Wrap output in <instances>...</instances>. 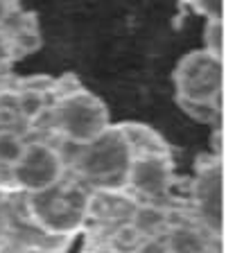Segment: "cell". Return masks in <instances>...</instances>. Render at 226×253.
<instances>
[{
  "instance_id": "cell-8",
  "label": "cell",
  "mask_w": 226,
  "mask_h": 253,
  "mask_svg": "<svg viewBox=\"0 0 226 253\" xmlns=\"http://www.w3.org/2000/svg\"><path fill=\"white\" fill-rule=\"evenodd\" d=\"M174 185V163L168 149H152V152L134 154L125 179V188L132 199L149 201V204H165Z\"/></svg>"
},
{
  "instance_id": "cell-2",
  "label": "cell",
  "mask_w": 226,
  "mask_h": 253,
  "mask_svg": "<svg viewBox=\"0 0 226 253\" xmlns=\"http://www.w3.org/2000/svg\"><path fill=\"white\" fill-rule=\"evenodd\" d=\"M134 147L125 126H109L104 133L82 145L73 161V172L79 183L100 188V192H116L125 188Z\"/></svg>"
},
{
  "instance_id": "cell-16",
  "label": "cell",
  "mask_w": 226,
  "mask_h": 253,
  "mask_svg": "<svg viewBox=\"0 0 226 253\" xmlns=\"http://www.w3.org/2000/svg\"><path fill=\"white\" fill-rule=\"evenodd\" d=\"M188 7L195 11V14L204 16L206 23L208 21H222V0H211V2L197 0V2H190Z\"/></svg>"
},
{
  "instance_id": "cell-1",
  "label": "cell",
  "mask_w": 226,
  "mask_h": 253,
  "mask_svg": "<svg viewBox=\"0 0 226 253\" xmlns=\"http://www.w3.org/2000/svg\"><path fill=\"white\" fill-rule=\"evenodd\" d=\"M95 192L84 183L66 181L41 192H21V204L27 219L45 235L73 242L93 215Z\"/></svg>"
},
{
  "instance_id": "cell-13",
  "label": "cell",
  "mask_w": 226,
  "mask_h": 253,
  "mask_svg": "<svg viewBox=\"0 0 226 253\" xmlns=\"http://www.w3.org/2000/svg\"><path fill=\"white\" fill-rule=\"evenodd\" d=\"M177 104L188 118L201 125H222V102H195V100H181L177 97Z\"/></svg>"
},
{
  "instance_id": "cell-18",
  "label": "cell",
  "mask_w": 226,
  "mask_h": 253,
  "mask_svg": "<svg viewBox=\"0 0 226 253\" xmlns=\"http://www.w3.org/2000/svg\"><path fill=\"white\" fill-rule=\"evenodd\" d=\"M14 52H11V43H9V34H7L5 27H0V75L9 68Z\"/></svg>"
},
{
  "instance_id": "cell-4",
  "label": "cell",
  "mask_w": 226,
  "mask_h": 253,
  "mask_svg": "<svg viewBox=\"0 0 226 253\" xmlns=\"http://www.w3.org/2000/svg\"><path fill=\"white\" fill-rule=\"evenodd\" d=\"M68 244V240L45 235L27 219L21 192L0 190V253H61Z\"/></svg>"
},
{
  "instance_id": "cell-10",
  "label": "cell",
  "mask_w": 226,
  "mask_h": 253,
  "mask_svg": "<svg viewBox=\"0 0 226 253\" xmlns=\"http://www.w3.org/2000/svg\"><path fill=\"white\" fill-rule=\"evenodd\" d=\"M174 212L165 204H149V201H132V211L127 212V221L122 224L127 233L140 240H152L161 237L172 221Z\"/></svg>"
},
{
  "instance_id": "cell-15",
  "label": "cell",
  "mask_w": 226,
  "mask_h": 253,
  "mask_svg": "<svg viewBox=\"0 0 226 253\" xmlns=\"http://www.w3.org/2000/svg\"><path fill=\"white\" fill-rule=\"evenodd\" d=\"M208 54L224 59V21H208L204 27V47Z\"/></svg>"
},
{
  "instance_id": "cell-9",
  "label": "cell",
  "mask_w": 226,
  "mask_h": 253,
  "mask_svg": "<svg viewBox=\"0 0 226 253\" xmlns=\"http://www.w3.org/2000/svg\"><path fill=\"white\" fill-rule=\"evenodd\" d=\"M165 253H222V240L213 237L192 217L177 215L161 235Z\"/></svg>"
},
{
  "instance_id": "cell-3",
  "label": "cell",
  "mask_w": 226,
  "mask_h": 253,
  "mask_svg": "<svg viewBox=\"0 0 226 253\" xmlns=\"http://www.w3.org/2000/svg\"><path fill=\"white\" fill-rule=\"evenodd\" d=\"M54 131L77 147L104 133L111 126L106 104L86 88H75L57 97L50 109Z\"/></svg>"
},
{
  "instance_id": "cell-11",
  "label": "cell",
  "mask_w": 226,
  "mask_h": 253,
  "mask_svg": "<svg viewBox=\"0 0 226 253\" xmlns=\"http://www.w3.org/2000/svg\"><path fill=\"white\" fill-rule=\"evenodd\" d=\"M27 140L23 138L21 131H16L11 126H0V169L9 172L18 158L25 152Z\"/></svg>"
},
{
  "instance_id": "cell-17",
  "label": "cell",
  "mask_w": 226,
  "mask_h": 253,
  "mask_svg": "<svg viewBox=\"0 0 226 253\" xmlns=\"http://www.w3.org/2000/svg\"><path fill=\"white\" fill-rule=\"evenodd\" d=\"M82 253H138L136 249L127 247V244H118V242H95V240H89Z\"/></svg>"
},
{
  "instance_id": "cell-19",
  "label": "cell",
  "mask_w": 226,
  "mask_h": 253,
  "mask_svg": "<svg viewBox=\"0 0 226 253\" xmlns=\"http://www.w3.org/2000/svg\"><path fill=\"white\" fill-rule=\"evenodd\" d=\"M18 11V7L14 2H5V0H0V27H7V23L11 21Z\"/></svg>"
},
{
  "instance_id": "cell-6",
  "label": "cell",
  "mask_w": 226,
  "mask_h": 253,
  "mask_svg": "<svg viewBox=\"0 0 226 253\" xmlns=\"http://www.w3.org/2000/svg\"><path fill=\"white\" fill-rule=\"evenodd\" d=\"M177 97L195 102H222L224 93V59H217L206 50L183 54L172 73Z\"/></svg>"
},
{
  "instance_id": "cell-7",
  "label": "cell",
  "mask_w": 226,
  "mask_h": 253,
  "mask_svg": "<svg viewBox=\"0 0 226 253\" xmlns=\"http://www.w3.org/2000/svg\"><path fill=\"white\" fill-rule=\"evenodd\" d=\"M222 183L224 168L220 156H201L197 161V172L190 185V217L204 226L213 237L222 240Z\"/></svg>"
},
{
  "instance_id": "cell-5",
  "label": "cell",
  "mask_w": 226,
  "mask_h": 253,
  "mask_svg": "<svg viewBox=\"0 0 226 253\" xmlns=\"http://www.w3.org/2000/svg\"><path fill=\"white\" fill-rule=\"evenodd\" d=\"M68 165L61 152L47 140H30L18 163L7 172L14 192H41L66 179Z\"/></svg>"
},
{
  "instance_id": "cell-12",
  "label": "cell",
  "mask_w": 226,
  "mask_h": 253,
  "mask_svg": "<svg viewBox=\"0 0 226 253\" xmlns=\"http://www.w3.org/2000/svg\"><path fill=\"white\" fill-rule=\"evenodd\" d=\"M11 43V52L14 57H25V54L37 52L41 47V34H39L34 23H21V25H11V30H7Z\"/></svg>"
},
{
  "instance_id": "cell-14",
  "label": "cell",
  "mask_w": 226,
  "mask_h": 253,
  "mask_svg": "<svg viewBox=\"0 0 226 253\" xmlns=\"http://www.w3.org/2000/svg\"><path fill=\"white\" fill-rule=\"evenodd\" d=\"M16 109L25 118L27 122H34L37 118H41L47 109V93H41V90H30L23 88L16 93Z\"/></svg>"
}]
</instances>
